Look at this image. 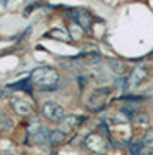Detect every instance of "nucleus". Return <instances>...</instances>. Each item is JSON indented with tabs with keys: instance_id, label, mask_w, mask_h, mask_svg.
<instances>
[{
	"instance_id": "nucleus-4",
	"label": "nucleus",
	"mask_w": 153,
	"mask_h": 155,
	"mask_svg": "<svg viewBox=\"0 0 153 155\" xmlns=\"http://www.w3.org/2000/svg\"><path fill=\"white\" fill-rule=\"evenodd\" d=\"M12 88H22V90H29L28 88V83H19V84H14V86H12Z\"/></svg>"
},
{
	"instance_id": "nucleus-3",
	"label": "nucleus",
	"mask_w": 153,
	"mask_h": 155,
	"mask_svg": "<svg viewBox=\"0 0 153 155\" xmlns=\"http://www.w3.org/2000/svg\"><path fill=\"white\" fill-rule=\"evenodd\" d=\"M71 17L77 22V24H81L83 28H86V29L91 28V17H90V14H88V12H84V11L71 12Z\"/></svg>"
},
{
	"instance_id": "nucleus-1",
	"label": "nucleus",
	"mask_w": 153,
	"mask_h": 155,
	"mask_svg": "<svg viewBox=\"0 0 153 155\" xmlns=\"http://www.w3.org/2000/svg\"><path fill=\"white\" fill-rule=\"evenodd\" d=\"M31 79L41 88H54L55 81H57V72L50 67H40V69L33 71Z\"/></svg>"
},
{
	"instance_id": "nucleus-2",
	"label": "nucleus",
	"mask_w": 153,
	"mask_h": 155,
	"mask_svg": "<svg viewBox=\"0 0 153 155\" xmlns=\"http://www.w3.org/2000/svg\"><path fill=\"white\" fill-rule=\"evenodd\" d=\"M43 114L50 121H60L62 116H64V110H62V107L54 104V102H47L43 105Z\"/></svg>"
}]
</instances>
